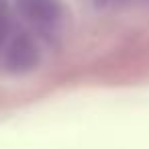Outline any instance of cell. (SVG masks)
<instances>
[{"instance_id":"2","label":"cell","mask_w":149,"mask_h":149,"mask_svg":"<svg viewBox=\"0 0 149 149\" xmlns=\"http://www.w3.org/2000/svg\"><path fill=\"white\" fill-rule=\"evenodd\" d=\"M17 8L39 31H51L61 17L59 4L55 0H17Z\"/></svg>"},{"instance_id":"3","label":"cell","mask_w":149,"mask_h":149,"mask_svg":"<svg viewBox=\"0 0 149 149\" xmlns=\"http://www.w3.org/2000/svg\"><path fill=\"white\" fill-rule=\"evenodd\" d=\"M6 29V21H4V17H2V2H0V33H2Z\"/></svg>"},{"instance_id":"1","label":"cell","mask_w":149,"mask_h":149,"mask_svg":"<svg viewBox=\"0 0 149 149\" xmlns=\"http://www.w3.org/2000/svg\"><path fill=\"white\" fill-rule=\"evenodd\" d=\"M39 63V49L35 41L21 31L6 25L0 33V68L10 74H27Z\"/></svg>"}]
</instances>
